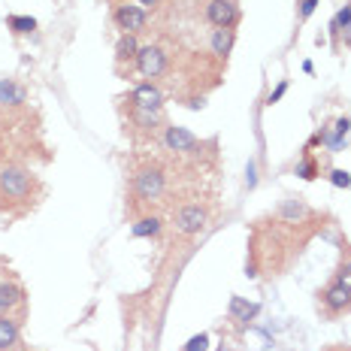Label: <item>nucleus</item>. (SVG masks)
<instances>
[{
  "instance_id": "1a4fd4ad",
  "label": "nucleus",
  "mask_w": 351,
  "mask_h": 351,
  "mask_svg": "<svg viewBox=\"0 0 351 351\" xmlns=\"http://www.w3.org/2000/svg\"><path fill=\"white\" fill-rule=\"evenodd\" d=\"M164 145L176 155H194L200 149V140L185 128H164Z\"/></svg>"
},
{
  "instance_id": "39448f33",
  "label": "nucleus",
  "mask_w": 351,
  "mask_h": 351,
  "mask_svg": "<svg viewBox=\"0 0 351 351\" xmlns=\"http://www.w3.org/2000/svg\"><path fill=\"white\" fill-rule=\"evenodd\" d=\"M112 19H115V25H119V31L136 36L145 27V21H149V12H145L140 3H134V0H130V3H119V6H115Z\"/></svg>"
},
{
  "instance_id": "20e7f679",
  "label": "nucleus",
  "mask_w": 351,
  "mask_h": 351,
  "mask_svg": "<svg viewBox=\"0 0 351 351\" xmlns=\"http://www.w3.org/2000/svg\"><path fill=\"white\" fill-rule=\"evenodd\" d=\"M167 64H170V55H167L160 46H140V55H136V70H140L145 79L164 76Z\"/></svg>"
},
{
  "instance_id": "4468645a",
  "label": "nucleus",
  "mask_w": 351,
  "mask_h": 351,
  "mask_svg": "<svg viewBox=\"0 0 351 351\" xmlns=\"http://www.w3.org/2000/svg\"><path fill=\"white\" fill-rule=\"evenodd\" d=\"M233 40H237L233 27H215V31H212V55H215V58H228L230 49H233Z\"/></svg>"
},
{
  "instance_id": "f8f14e48",
  "label": "nucleus",
  "mask_w": 351,
  "mask_h": 351,
  "mask_svg": "<svg viewBox=\"0 0 351 351\" xmlns=\"http://www.w3.org/2000/svg\"><path fill=\"white\" fill-rule=\"evenodd\" d=\"M25 100H27V94H25V88H21L16 79H0V106L3 109H19V106H25Z\"/></svg>"
},
{
  "instance_id": "ddd939ff",
  "label": "nucleus",
  "mask_w": 351,
  "mask_h": 351,
  "mask_svg": "<svg viewBox=\"0 0 351 351\" xmlns=\"http://www.w3.org/2000/svg\"><path fill=\"white\" fill-rule=\"evenodd\" d=\"M136 55H140V43H136V36L134 34H121L119 36V43H115V61H119V67L121 64H136Z\"/></svg>"
},
{
  "instance_id": "412c9836",
  "label": "nucleus",
  "mask_w": 351,
  "mask_h": 351,
  "mask_svg": "<svg viewBox=\"0 0 351 351\" xmlns=\"http://www.w3.org/2000/svg\"><path fill=\"white\" fill-rule=\"evenodd\" d=\"M206 348H209V336L206 333L191 336V339H188V346H185V351H206Z\"/></svg>"
},
{
  "instance_id": "f257e3e1",
  "label": "nucleus",
  "mask_w": 351,
  "mask_h": 351,
  "mask_svg": "<svg viewBox=\"0 0 351 351\" xmlns=\"http://www.w3.org/2000/svg\"><path fill=\"white\" fill-rule=\"evenodd\" d=\"M40 194L36 176L21 164H0V206H31Z\"/></svg>"
},
{
  "instance_id": "f03ea898",
  "label": "nucleus",
  "mask_w": 351,
  "mask_h": 351,
  "mask_svg": "<svg viewBox=\"0 0 351 351\" xmlns=\"http://www.w3.org/2000/svg\"><path fill=\"white\" fill-rule=\"evenodd\" d=\"M167 188V173L160 170L158 164H145L134 173V182H130V191H134L136 203H155Z\"/></svg>"
},
{
  "instance_id": "2eb2a0df",
  "label": "nucleus",
  "mask_w": 351,
  "mask_h": 351,
  "mask_svg": "<svg viewBox=\"0 0 351 351\" xmlns=\"http://www.w3.org/2000/svg\"><path fill=\"white\" fill-rule=\"evenodd\" d=\"M158 233H160V218L158 215H145L134 224V237L149 239V237H158Z\"/></svg>"
},
{
  "instance_id": "f3484780",
  "label": "nucleus",
  "mask_w": 351,
  "mask_h": 351,
  "mask_svg": "<svg viewBox=\"0 0 351 351\" xmlns=\"http://www.w3.org/2000/svg\"><path fill=\"white\" fill-rule=\"evenodd\" d=\"M6 25H10L12 34H31V31H36V21L27 19V16H10V19H6Z\"/></svg>"
},
{
  "instance_id": "9b49d317",
  "label": "nucleus",
  "mask_w": 351,
  "mask_h": 351,
  "mask_svg": "<svg viewBox=\"0 0 351 351\" xmlns=\"http://www.w3.org/2000/svg\"><path fill=\"white\" fill-rule=\"evenodd\" d=\"M21 321L16 315H0V351H19Z\"/></svg>"
},
{
  "instance_id": "dca6fc26",
  "label": "nucleus",
  "mask_w": 351,
  "mask_h": 351,
  "mask_svg": "<svg viewBox=\"0 0 351 351\" xmlns=\"http://www.w3.org/2000/svg\"><path fill=\"white\" fill-rule=\"evenodd\" d=\"M230 315L248 321V318L258 315V306H254V303H245V300H239V297H233V300H230Z\"/></svg>"
},
{
  "instance_id": "b1692460",
  "label": "nucleus",
  "mask_w": 351,
  "mask_h": 351,
  "mask_svg": "<svg viewBox=\"0 0 351 351\" xmlns=\"http://www.w3.org/2000/svg\"><path fill=\"white\" fill-rule=\"evenodd\" d=\"M285 88H288V85H285V82H282L279 88H276V94H269V104H276V100H279V97H282V94H285Z\"/></svg>"
},
{
  "instance_id": "423d86ee",
  "label": "nucleus",
  "mask_w": 351,
  "mask_h": 351,
  "mask_svg": "<svg viewBox=\"0 0 351 351\" xmlns=\"http://www.w3.org/2000/svg\"><path fill=\"white\" fill-rule=\"evenodd\" d=\"M321 309L327 315H342V312H351V291L339 282H330L324 291H321Z\"/></svg>"
},
{
  "instance_id": "393cba45",
  "label": "nucleus",
  "mask_w": 351,
  "mask_h": 351,
  "mask_svg": "<svg viewBox=\"0 0 351 351\" xmlns=\"http://www.w3.org/2000/svg\"><path fill=\"white\" fill-rule=\"evenodd\" d=\"M140 6L145 10V6H158V0H140Z\"/></svg>"
},
{
  "instance_id": "a878e982",
  "label": "nucleus",
  "mask_w": 351,
  "mask_h": 351,
  "mask_svg": "<svg viewBox=\"0 0 351 351\" xmlns=\"http://www.w3.org/2000/svg\"><path fill=\"white\" fill-rule=\"evenodd\" d=\"M121 3H130V0H121Z\"/></svg>"
},
{
  "instance_id": "6ab92c4d",
  "label": "nucleus",
  "mask_w": 351,
  "mask_h": 351,
  "mask_svg": "<svg viewBox=\"0 0 351 351\" xmlns=\"http://www.w3.org/2000/svg\"><path fill=\"white\" fill-rule=\"evenodd\" d=\"M333 282L346 285V288L351 291V254H348V252L342 254V263H339V269H336V279H333Z\"/></svg>"
},
{
  "instance_id": "7ed1b4c3",
  "label": "nucleus",
  "mask_w": 351,
  "mask_h": 351,
  "mask_svg": "<svg viewBox=\"0 0 351 351\" xmlns=\"http://www.w3.org/2000/svg\"><path fill=\"white\" fill-rule=\"evenodd\" d=\"M206 224H209V212H206V206H200V203H185V206H179L173 215V228H176V233H182V237H197Z\"/></svg>"
},
{
  "instance_id": "5701e85b",
  "label": "nucleus",
  "mask_w": 351,
  "mask_h": 351,
  "mask_svg": "<svg viewBox=\"0 0 351 351\" xmlns=\"http://www.w3.org/2000/svg\"><path fill=\"white\" fill-rule=\"evenodd\" d=\"M321 0H300V19H309L312 12H315V6Z\"/></svg>"
},
{
  "instance_id": "aec40b11",
  "label": "nucleus",
  "mask_w": 351,
  "mask_h": 351,
  "mask_svg": "<svg viewBox=\"0 0 351 351\" xmlns=\"http://www.w3.org/2000/svg\"><path fill=\"white\" fill-rule=\"evenodd\" d=\"M297 176H303V179H315L318 176V167H315V160H312L309 155H306V160L297 167Z\"/></svg>"
},
{
  "instance_id": "4be33fe9",
  "label": "nucleus",
  "mask_w": 351,
  "mask_h": 351,
  "mask_svg": "<svg viewBox=\"0 0 351 351\" xmlns=\"http://www.w3.org/2000/svg\"><path fill=\"white\" fill-rule=\"evenodd\" d=\"M330 182L336 188H351V173H346V170H333L330 173Z\"/></svg>"
},
{
  "instance_id": "0eeeda50",
  "label": "nucleus",
  "mask_w": 351,
  "mask_h": 351,
  "mask_svg": "<svg viewBox=\"0 0 351 351\" xmlns=\"http://www.w3.org/2000/svg\"><path fill=\"white\" fill-rule=\"evenodd\" d=\"M206 21L212 27H237V21H239L237 0H209L206 3Z\"/></svg>"
},
{
  "instance_id": "9d476101",
  "label": "nucleus",
  "mask_w": 351,
  "mask_h": 351,
  "mask_svg": "<svg viewBox=\"0 0 351 351\" xmlns=\"http://www.w3.org/2000/svg\"><path fill=\"white\" fill-rule=\"evenodd\" d=\"M130 106L149 109V112H160V106H164V94H160L158 85L143 82V85H136L134 91H130Z\"/></svg>"
},
{
  "instance_id": "6e6552de",
  "label": "nucleus",
  "mask_w": 351,
  "mask_h": 351,
  "mask_svg": "<svg viewBox=\"0 0 351 351\" xmlns=\"http://www.w3.org/2000/svg\"><path fill=\"white\" fill-rule=\"evenodd\" d=\"M25 312V288L12 279H0V315Z\"/></svg>"
},
{
  "instance_id": "a211bd4d",
  "label": "nucleus",
  "mask_w": 351,
  "mask_h": 351,
  "mask_svg": "<svg viewBox=\"0 0 351 351\" xmlns=\"http://www.w3.org/2000/svg\"><path fill=\"white\" fill-rule=\"evenodd\" d=\"M330 31H333V34H348V31H351V3H346V10H342L339 16L333 19Z\"/></svg>"
}]
</instances>
